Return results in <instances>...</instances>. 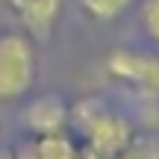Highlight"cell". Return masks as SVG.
<instances>
[{
  "label": "cell",
  "instance_id": "1",
  "mask_svg": "<svg viewBox=\"0 0 159 159\" xmlns=\"http://www.w3.org/2000/svg\"><path fill=\"white\" fill-rule=\"evenodd\" d=\"M68 127L83 136V148L94 150V153L112 159L130 144V139L136 136V127L130 118H124L121 112H115L106 100L100 97H80L77 103H71V118Z\"/></svg>",
  "mask_w": 159,
  "mask_h": 159
},
{
  "label": "cell",
  "instance_id": "2",
  "mask_svg": "<svg viewBox=\"0 0 159 159\" xmlns=\"http://www.w3.org/2000/svg\"><path fill=\"white\" fill-rule=\"evenodd\" d=\"M39 80L35 41L21 30H0V103L27 100Z\"/></svg>",
  "mask_w": 159,
  "mask_h": 159
},
{
  "label": "cell",
  "instance_id": "3",
  "mask_svg": "<svg viewBox=\"0 0 159 159\" xmlns=\"http://www.w3.org/2000/svg\"><path fill=\"white\" fill-rule=\"evenodd\" d=\"M106 71L112 80L142 91L148 97H159V56L136 47H115L106 56Z\"/></svg>",
  "mask_w": 159,
  "mask_h": 159
},
{
  "label": "cell",
  "instance_id": "4",
  "mask_svg": "<svg viewBox=\"0 0 159 159\" xmlns=\"http://www.w3.org/2000/svg\"><path fill=\"white\" fill-rule=\"evenodd\" d=\"M71 118V103L59 91H41L33 94L21 109V124L30 130V136H47V133L68 130Z\"/></svg>",
  "mask_w": 159,
  "mask_h": 159
},
{
  "label": "cell",
  "instance_id": "5",
  "mask_svg": "<svg viewBox=\"0 0 159 159\" xmlns=\"http://www.w3.org/2000/svg\"><path fill=\"white\" fill-rule=\"evenodd\" d=\"M6 6L18 18L21 33H27L35 44H44L56 33L65 0H6Z\"/></svg>",
  "mask_w": 159,
  "mask_h": 159
},
{
  "label": "cell",
  "instance_id": "6",
  "mask_svg": "<svg viewBox=\"0 0 159 159\" xmlns=\"http://www.w3.org/2000/svg\"><path fill=\"white\" fill-rule=\"evenodd\" d=\"M80 144L74 142L68 130L47 133V136H33L27 144V159H77Z\"/></svg>",
  "mask_w": 159,
  "mask_h": 159
},
{
  "label": "cell",
  "instance_id": "7",
  "mask_svg": "<svg viewBox=\"0 0 159 159\" xmlns=\"http://www.w3.org/2000/svg\"><path fill=\"white\" fill-rule=\"evenodd\" d=\"M80 6L94 21H115L133 6V0H80Z\"/></svg>",
  "mask_w": 159,
  "mask_h": 159
},
{
  "label": "cell",
  "instance_id": "8",
  "mask_svg": "<svg viewBox=\"0 0 159 159\" xmlns=\"http://www.w3.org/2000/svg\"><path fill=\"white\" fill-rule=\"evenodd\" d=\"M112 159H159V139L148 133H136L124 150Z\"/></svg>",
  "mask_w": 159,
  "mask_h": 159
},
{
  "label": "cell",
  "instance_id": "9",
  "mask_svg": "<svg viewBox=\"0 0 159 159\" xmlns=\"http://www.w3.org/2000/svg\"><path fill=\"white\" fill-rule=\"evenodd\" d=\"M139 24H142V33L153 44H159V0H142L139 3Z\"/></svg>",
  "mask_w": 159,
  "mask_h": 159
},
{
  "label": "cell",
  "instance_id": "10",
  "mask_svg": "<svg viewBox=\"0 0 159 159\" xmlns=\"http://www.w3.org/2000/svg\"><path fill=\"white\" fill-rule=\"evenodd\" d=\"M77 159H106V156H100V153H94V150H89V148H83V144H80Z\"/></svg>",
  "mask_w": 159,
  "mask_h": 159
}]
</instances>
